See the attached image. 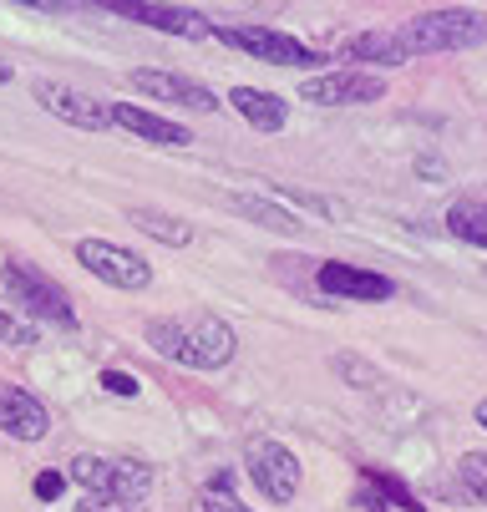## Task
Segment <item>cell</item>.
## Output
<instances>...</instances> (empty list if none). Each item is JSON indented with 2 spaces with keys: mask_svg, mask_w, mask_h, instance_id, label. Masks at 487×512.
<instances>
[{
  "mask_svg": "<svg viewBox=\"0 0 487 512\" xmlns=\"http://www.w3.org/2000/svg\"><path fill=\"white\" fill-rule=\"evenodd\" d=\"M229 208H234V213H244L249 224L274 229V234H300V229H305L290 208H280L274 198H259V193H234V198H229Z\"/></svg>",
  "mask_w": 487,
  "mask_h": 512,
  "instance_id": "cell-16",
  "label": "cell"
},
{
  "mask_svg": "<svg viewBox=\"0 0 487 512\" xmlns=\"http://www.w3.org/2000/svg\"><path fill=\"white\" fill-rule=\"evenodd\" d=\"M31 492H36V497H46V502H51V497H61V492H66V472H41V477L31 482Z\"/></svg>",
  "mask_w": 487,
  "mask_h": 512,
  "instance_id": "cell-26",
  "label": "cell"
},
{
  "mask_svg": "<svg viewBox=\"0 0 487 512\" xmlns=\"http://www.w3.org/2000/svg\"><path fill=\"white\" fill-rule=\"evenodd\" d=\"M148 345L188 371H219V365L234 360L239 340L219 315H183V320H148Z\"/></svg>",
  "mask_w": 487,
  "mask_h": 512,
  "instance_id": "cell-1",
  "label": "cell"
},
{
  "mask_svg": "<svg viewBox=\"0 0 487 512\" xmlns=\"http://www.w3.org/2000/svg\"><path fill=\"white\" fill-rule=\"evenodd\" d=\"M77 259L112 289H148L153 284V264L143 254H132L122 244H107V239H82L77 244Z\"/></svg>",
  "mask_w": 487,
  "mask_h": 512,
  "instance_id": "cell-6",
  "label": "cell"
},
{
  "mask_svg": "<svg viewBox=\"0 0 487 512\" xmlns=\"http://www.w3.org/2000/svg\"><path fill=\"white\" fill-rule=\"evenodd\" d=\"M361 482H371V487H376L386 502H396L401 512H422V502L411 497V487H406L396 472H386V467H361Z\"/></svg>",
  "mask_w": 487,
  "mask_h": 512,
  "instance_id": "cell-20",
  "label": "cell"
},
{
  "mask_svg": "<svg viewBox=\"0 0 487 512\" xmlns=\"http://www.w3.org/2000/svg\"><path fill=\"white\" fill-rule=\"evenodd\" d=\"M0 431L16 436V442H41L51 431V411L16 381H0Z\"/></svg>",
  "mask_w": 487,
  "mask_h": 512,
  "instance_id": "cell-12",
  "label": "cell"
},
{
  "mask_svg": "<svg viewBox=\"0 0 487 512\" xmlns=\"http://www.w3.org/2000/svg\"><path fill=\"white\" fill-rule=\"evenodd\" d=\"M315 284L325 289L330 300H366V305L396 295V284H391L386 274H371V269H356V264H340V259L320 264V269H315Z\"/></svg>",
  "mask_w": 487,
  "mask_h": 512,
  "instance_id": "cell-11",
  "label": "cell"
},
{
  "mask_svg": "<svg viewBox=\"0 0 487 512\" xmlns=\"http://www.w3.org/2000/svg\"><path fill=\"white\" fill-rule=\"evenodd\" d=\"M0 340H11V345H36V325H21L16 315L0 310Z\"/></svg>",
  "mask_w": 487,
  "mask_h": 512,
  "instance_id": "cell-24",
  "label": "cell"
},
{
  "mask_svg": "<svg viewBox=\"0 0 487 512\" xmlns=\"http://www.w3.org/2000/svg\"><path fill=\"white\" fill-rule=\"evenodd\" d=\"M457 477H462V487H467L477 502H487V452H467V457L457 462Z\"/></svg>",
  "mask_w": 487,
  "mask_h": 512,
  "instance_id": "cell-22",
  "label": "cell"
},
{
  "mask_svg": "<svg viewBox=\"0 0 487 512\" xmlns=\"http://www.w3.org/2000/svg\"><path fill=\"white\" fill-rule=\"evenodd\" d=\"M472 416H477V426H487V401H477V411H472Z\"/></svg>",
  "mask_w": 487,
  "mask_h": 512,
  "instance_id": "cell-29",
  "label": "cell"
},
{
  "mask_svg": "<svg viewBox=\"0 0 487 512\" xmlns=\"http://www.w3.org/2000/svg\"><path fill=\"white\" fill-rule=\"evenodd\" d=\"M112 11L127 16V21H137V26L168 31V36H193V41L214 36V21L198 16V11H188V6H153V0H127V6H112Z\"/></svg>",
  "mask_w": 487,
  "mask_h": 512,
  "instance_id": "cell-13",
  "label": "cell"
},
{
  "mask_svg": "<svg viewBox=\"0 0 487 512\" xmlns=\"http://www.w3.org/2000/svg\"><path fill=\"white\" fill-rule=\"evenodd\" d=\"M77 512H127V507H112V502H92V497H82Z\"/></svg>",
  "mask_w": 487,
  "mask_h": 512,
  "instance_id": "cell-28",
  "label": "cell"
},
{
  "mask_svg": "<svg viewBox=\"0 0 487 512\" xmlns=\"http://www.w3.org/2000/svg\"><path fill=\"white\" fill-rule=\"evenodd\" d=\"M214 36L234 51H249L269 66H320V51H310L305 41L274 31V26H214Z\"/></svg>",
  "mask_w": 487,
  "mask_h": 512,
  "instance_id": "cell-5",
  "label": "cell"
},
{
  "mask_svg": "<svg viewBox=\"0 0 487 512\" xmlns=\"http://www.w3.org/2000/svg\"><path fill=\"white\" fill-rule=\"evenodd\" d=\"M6 82H11V66H6V61H0V87H6Z\"/></svg>",
  "mask_w": 487,
  "mask_h": 512,
  "instance_id": "cell-30",
  "label": "cell"
},
{
  "mask_svg": "<svg viewBox=\"0 0 487 512\" xmlns=\"http://www.w3.org/2000/svg\"><path fill=\"white\" fill-rule=\"evenodd\" d=\"M6 295H11L16 310H26V315H36V320H51V325H61V330L77 325L72 295H66L56 279H46L41 269L21 264V259H6Z\"/></svg>",
  "mask_w": 487,
  "mask_h": 512,
  "instance_id": "cell-4",
  "label": "cell"
},
{
  "mask_svg": "<svg viewBox=\"0 0 487 512\" xmlns=\"http://www.w3.org/2000/svg\"><path fill=\"white\" fill-rule=\"evenodd\" d=\"M127 224H132V229H143V234H148V239H158V244H168V249H183V244L193 239L183 218L158 213V208H127Z\"/></svg>",
  "mask_w": 487,
  "mask_h": 512,
  "instance_id": "cell-18",
  "label": "cell"
},
{
  "mask_svg": "<svg viewBox=\"0 0 487 512\" xmlns=\"http://www.w3.org/2000/svg\"><path fill=\"white\" fill-rule=\"evenodd\" d=\"M340 51L351 56V61H371V66H401V61H406L396 31H361V36H345Z\"/></svg>",
  "mask_w": 487,
  "mask_h": 512,
  "instance_id": "cell-17",
  "label": "cell"
},
{
  "mask_svg": "<svg viewBox=\"0 0 487 512\" xmlns=\"http://www.w3.org/2000/svg\"><path fill=\"white\" fill-rule=\"evenodd\" d=\"M447 229L477 249H487V198H457L447 208Z\"/></svg>",
  "mask_w": 487,
  "mask_h": 512,
  "instance_id": "cell-19",
  "label": "cell"
},
{
  "mask_svg": "<svg viewBox=\"0 0 487 512\" xmlns=\"http://www.w3.org/2000/svg\"><path fill=\"white\" fill-rule=\"evenodd\" d=\"M335 371H340L345 381H356V386H366V391H371V386H381V376L371 371V365H361L356 355H340V360H335Z\"/></svg>",
  "mask_w": 487,
  "mask_h": 512,
  "instance_id": "cell-23",
  "label": "cell"
},
{
  "mask_svg": "<svg viewBox=\"0 0 487 512\" xmlns=\"http://www.w3.org/2000/svg\"><path fill=\"white\" fill-rule=\"evenodd\" d=\"M31 97H36L51 117L72 122V127H87V132H107V127H112L107 102H92V97H82L77 87H66V82H46V77H36V82H31Z\"/></svg>",
  "mask_w": 487,
  "mask_h": 512,
  "instance_id": "cell-9",
  "label": "cell"
},
{
  "mask_svg": "<svg viewBox=\"0 0 487 512\" xmlns=\"http://www.w3.org/2000/svg\"><path fill=\"white\" fill-rule=\"evenodd\" d=\"M102 386L112 391V396H137V376H127V371H102Z\"/></svg>",
  "mask_w": 487,
  "mask_h": 512,
  "instance_id": "cell-25",
  "label": "cell"
},
{
  "mask_svg": "<svg viewBox=\"0 0 487 512\" xmlns=\"http://www.w3.org/2000/svg\"><path fill=\"white\" fill-rule=\"evenodd\" d=\"M396 41L406 56H437V51H467L487 41V16L447 6V11H427L411 16L406 26H396Z\"/></svg>",
  "mask_w": 487,
  "mask_h": 512,
  "instance_id": "cell-3",
  "label": "cell"
},
{
  "mask_svg": "<svg viewBox=\"0 0 487 512\" xmlns=\"http://www.w3.org/2000/svg\"><path fill=\"white\" fill-rule=\"evenodd\" d=\"M381 97H386V82L371 77V71H325V77L300 82V102L310 107H366Z\"/></svg>",
  "mask_w": 487,
  "mask_h": 512,
  "instance_id": "cell-7",
  "label": "cell"
},
{
  "mask_svg": "<svg viewBox=\"0 0 487 512\" xmlns=\"http://www.w3.org/2000/svg\"><path fill=\"white\" fill-rule=\"evenodd\" d=\"M66 477L82 487V497L112 502V507H127V512L153 492V467L137 462V457H77L66 467Z\"/></svg>",
  "mask_w": 487,
  "mask_h": 512,
  "instance_id": "cell-2",
  "label": "cell"
},
{
  "mask_svg": "<svg viewBox=\"0 0 487 512\" xmlns=\"http://www.w3.org/2000/svg\"><path fill=\"white\" fill-rule=\"evenodd\" d=\"M127 87L143 92V97H158V102H173V107H193V112H214V107H219V97L208 92L203 82L173 77V71H153V66L127 71Z\"/></svg>",
  "mask_w": 487,
  "mask_h": 512,
  "instance_id": "cell-10",
  "label": "cell"
},
{
  "mask_svg": "<svg viewBox=\"0 0 487 512\" xmlns=\"http://www.w3.org/2000/svg\"><path fill=\"white\" fill-rule=\"evenodd\" d=\"M356 507H361V512H386V497H381L371 482H361V492H356Z\"/></svg>",
  "mask_w": 487,
  "mask_h": 512,
  "instance_id": "cell-27",
  "label": "cell"
},
{
  "mask_svg": "<svg viewBox=\"0 0 487 512\" xmlns=\"http://www.w3.org/2000/svg\"><path fill=\"white\" fill-rule=\"evenodd\" d=\"M229 102L239 107V117H244L254 132H285V122H290L285 97L259 92V87H234V92H229Z\"/></svg>",
  "mask_w": 487,
  "mask_h": 512,
  "instance_id": "cell-15",
  "label": "cell"
},
{
  "mask_svg": "<svg viewBox=\"0 0 487 512\" xmlns=\"http://www.w3.org/2000/svg\"><path fill=\"white\" fill-rule=\"evenodd\" d=\"M107 112H112V127H122V132H132V137H148V142H163V148H188V142H193V132H188L183 122H168V117H158V112H148V107L107 102Z\"/></svg>",
  "mask_w": 487,
  "mask_h": 512,
  "instance_id": "cell-14",
  "label": "cell"
},
{
  "mask_svg": "<svg viewBox=\"0 0 487 512\" xmlns=\"http://www.w3.org/2000/svg\"><path fill=\"white\" fill-rule=\"evenodd\" d=\"M249 477H254V487H259L269 502H290V497L300 492V462H295V452L280 447V442H254V447H249Z\"/></svg>",
  "mask_w": 487,
  "mask_h": 512,
  "instance_id": "cell-8",
  "label": "cell"
},
{
  "mask_svg": "<svg viewBox=\"0 0 487 512\" xmlns=\"http://www.w3.org/2000/svg\"><path fill=\"white\" fill-rule=\"evenodd\" d=\"M193 512H249V507L234 497V472H219V477H214V487L198 492Z\"/></svg>",
  "mask_w": 487,
  "mask_h": 512,
  "instance_id": "cell-21",
  "label": "cell"
}]
</instances>
